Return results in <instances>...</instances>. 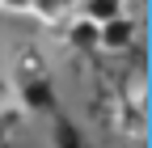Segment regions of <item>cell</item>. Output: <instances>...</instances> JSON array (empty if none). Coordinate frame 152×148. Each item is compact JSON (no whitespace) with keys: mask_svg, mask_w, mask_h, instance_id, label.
I'll return each instance as SVG.
<instances>
[{"mask_svg":"<svg viewBox=\"0 0 152 148\" xmlns=\"http://www.w3.org/2000/svg\"><path fill=\"white\" fill-rule=\"evenodd\" d=\"M114 127H118L127 140H144V131H148V93H144L140 81L131 85L127 93L114 97Z\"/></svg>","mask_w":152,"mask_h":148,"instance_id":"cell-1","label":"cell"},{"mask_svg":"<svg viewBox=\"0 0 152 148\" xmlns=\"http://www.w3.org/2000/svg\"><path fill=\"white\" fill-rule=\"evenodd\" d=\"M135 42V21L127 13L110 17V21H97V51H127Z\"/></svg>","mask_w":152,"mask_h":148,"instance_id":"cell-2","label":"cell"},{"mask_svg":"<svg viewBox=\"0 0 152 148\" xmlns=\"http://www.w3.org/2000/svg\"><path fill=\"white\" fill-rule=\"evenodd\" d=\"M64 38H68L72 51H97V21H89V17L76 13L72 21L64 26Z\"/></svg>","mask_w":152,"mask_h":148,"instance_id":"cell-3","label":"cell"},{"mask_svg":"<svg viewBox=\"0 0 152 148\" xmlns=\"http://www.w3.org/2000/svg\"><path fill=\"white\" fill-rule=\"evenodd\" d=\"M21 102L30 106V110H51V85H47V76H30V81H21Z\"/></svg>","mask_w":152,"mask_h":148,"instance_id":"cell-4","label":"cell"},{"mask_svg":"<svg viewBox=\"0 0 152 148\" xmlns=\"http://www.w3.org/2000/svg\"><path fill=\"white\" fill-rule=\"evenodd\" d=\"M118 13H127L123 0H80V17H89V21H110Z\"/></svg>","mask_w":152,"mask_h":148,"instance_id":"cell-5","label":"cell"},{"mask_svg":"<svg viewBox=\"0 0 152 148\" xmlns=\"http://www.w3.org/2000/svg\"><path fill=\"white\" fill-rule=\"evenodd\" d=\"M30 76H47V59L38 47H26L21 59H17V81H30Z\"/></svg>","mask_w":152,"mask_h":148,"instance_id":"cell-6","label":"cell"},{"mask_svg":"<svg viewBox=\"0 0 152 148\" xmlns=\"http://www.w3.org/2000/svg\"><path fill=\"white\" fill-rule=\"evenodd\" d=\"M30 9H34V17L38 21H59V13H64V0H30Z\"/></svg>","mask_w":152,"mask_h":148,"instance_id":"cell-7","label":"cell"},{"mask_svg":"<svg viewBox=\"0 0 152 148\" xmlns=\"http://www.w3.org/2000/svg\"><path fill=\"white\" fill-rule=\"evenodd\" d=\"M0 9H9V13H21V17H34L30 0H0Z\"/></svg>","mask_w":152,"mask_h":148,"instance_id":"cell-8","label":"cell"},{"mask_svg":"<svg viewBox=\"0 0 152 148\" xmlns=\"http://www.w3.org/2000/svg\"><path fill=\"white\" fill-rule=\"evenodd\" d=\"M0 131H4V106H0Z\"/></svg>","mask_w":152,"mask_h":148,"instance_id":"cell-9","label":"cell"}]
</instances>
